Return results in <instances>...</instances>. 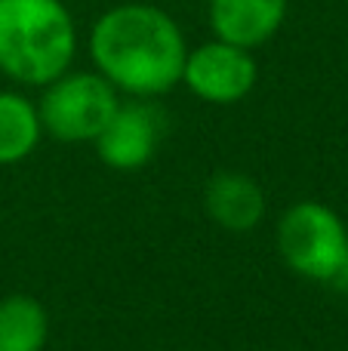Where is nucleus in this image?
<instances>
[{"label":"nucleus","instance_id":"obj_2","mask_svg":"<svg viewBox=\"0 0 348 351\" xmlns=\"http://www.w3.org/2000/svg\"><path fill=\"white\" fill-rule=\"evenodd\" d=\"M77 25L62 0H0V74L47 86L74 65Z\"/></svg>","mask_w":348,"mask_h":351},{"label":"nucleus","instance_id":"obj_7","mask_svg":"<svg viewBox=\"0 0 348 351\" xmlns=\"http://www.w3.org/2000/svg\"><path fill=\"white\" fill-rule=\"evenodd\" d=\"M290 0H210L207 19L213 37L259 49L284 28Z\"/></svg>","mask_w":348,"mask_h":351},{"label":"nucleus","instance_id":"obj_6","mask_svg":"<svg viewBox=\"0 0 348 351\" xmlns=\"http://www.w3.org/2000/svg\"><path fill=\"white\" fill-rule=\"evenodd\" d=\"M164 136V111L154 99H121L117 111L105 130L92 139L96 154L105 167L121 173H133L151 164Z\"/></svg>","mask_w":348,"mask_h":351},{"label":"nucleus","instance_id":"obj_1","mask_svg":"<svg viewBox=\"0 0 348 351\" xmlns=\"http://www.w3.org/2000/svg\"><path fill=\"white\" fill-rule=\"evenodd\" d=\"M90 62L121 96L158 99L182 84L188 43L166 10L142 0L108 6L86 34Z\"/></svg>","mask_w":348,"mask_h":351},{"label":"nucleus","instance_id":"obj_11","mask_svg":"<svg viewBox=\"0 0 348 351\" xmlns=\"http://www.w3.org/2000/svg\"><path fill=\"white\" fill-rule=\"evenodd\" d=\"M333 287H336L339 293H348V253H345V259H343V265H339V271L333 274V280H330Z\"/></svg>","mask_w":348,"mask_h":351},{"label":"nucleus","instance_id":"obj_4","mask_svg":"<svg viewBox=\"0 0 348 351\" xmlns=\"http://www.w3.org/2000/svg\"><path fill=\"white\" fill-rule=\"evenodd\" d=\"M277 250L296 274L330 284L348 253V228L333 206L299 200L277 222Z\"/></svg>","mask_w":348,"mask_h":351},{"label":"nucleus","instance_id":"obj_10","mask_svg":"<svg viewBox=\"0 0 348 351\" xmlns=\"http://www.w3.org/2000/svg\"><path fill=\"white\" fill-rule=\"evenodd\" d=\"M49 342V315L34 296L0 299V351H43Z\"/></svg>","mask_w":348,"mask_h":351},{"label":"nucleus","instance_id":"obj_5","mask_svg":"<svg viewBox=\"0 0 348 351\" xmlns=\"http://www.w3.org/2000/svg\"><path fill=\"white\" fill-rule=\"evenodd\" d=\"M256 80L259 65L253 59V49L247 47L213 37L201 47H188V53H185L182 84L201 102L234 105L250 96Z\"/></svg>","mask_w":348,"mask_h":351},{"label":"nucleus","instance_id":"obj_9","mask_svg":"<svg viewBox=\"0 0 348 351\" xmlns=\"http://www.w3.org/2000/svg\"><path fill=\"white\" fill-rule=\"evenodd\" d=\"M43 139L37 102L18 90H0V167L22 164Z\"/></svg>","mask_w":348,"mask_h":351},{"label":"nucleus","instance_id":"obj_3","mask_svg":"<svg viewBox=\"0 0 348 351\" xmlns=\"http://www.w3.org/2000/svg\"><path fill=\"white\" fill-rule=\"evenodd\" d=\"M121 93L92 68V71H74L68 68L55 80L43 86V96L37 102L43 133L55 142H92L111 121V114L121 105Z\"/></svg>","mask_w":348,"mask_h":351},{"label":"nucleus","instance_id":"obj_8","mask_svg":"<svg viewBox=\"0 0 348 351\" xmlns=\"http://www.w3.org/2000/svg\"><path fill=\"white\" fill-rule=\"evenodd\" d=\"M203 206L210 219L225 231L244 234L253 231L265 216V194L259 182L247 173H216L203 188Z\"/></svg>","mask_w":348,"mask_h":351}]
</instances>
